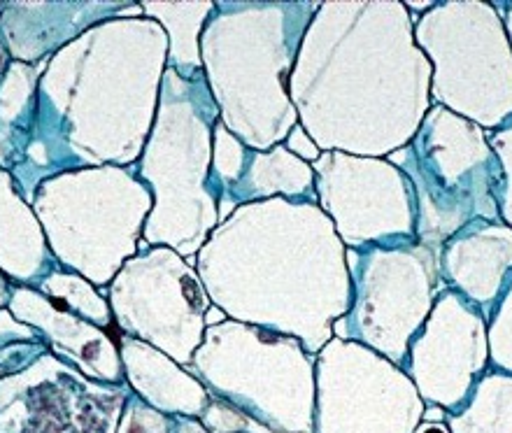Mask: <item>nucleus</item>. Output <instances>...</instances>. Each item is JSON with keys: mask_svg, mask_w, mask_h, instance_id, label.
Listing matches in <instances>:
<instances>
[{"mask_svg": "<svg viewBox=\"0 0 512 433\" xmlns=\"http://www.w3.org/2000/svg\"><path fill=\"white\" fill-rule=\"evenodd\" d=\"M431 75L401 0L319 3L289 96L322 152L384 159L410 143L431 110Z\"/></svg>", "mask_w": 512, "mask_h": 433, "instance_id": "f257e3e1", "label": "nucleus"}, {"mask_svg": "<svg viewBox=\"0 0 512 433\" xmlns=\"http://www.w3.org/2000/svg\"><path fill=\"white\" fill-rule=\"evenodd\" d=\"M345 252L317 203L270 198L240 205L212 231L198 273L231 319L301 340L317 357L350 310Z\"/></svg>", "mask_w": 512, "mask_h": 433, "instance_id": "f03ea898", "label": "nucleus"}, {"mask_svg": "<svg viewBox=\"0 0 512 433\" xmlns=\"http://www.w3.org/2000/svg\"><path fill=\"white\" fill-rule=\"evenodd\" d=\"M319 3H215L203 68L219 122L252 152L280 145L298 124L289 96L301 42Z\"/></svg>", "mask_w": 512, "mask_h": 433, "instance_id": "7ed1b4c3", "label": "nucleus"}, {"mask_svg": "<svg viewBox=\"0 0 512 433\" xmlns=\"http://www.w3.org/2000/svg\"><path fill=\"white\" fill-rule=\"evenodd\" d=\"M187 371L273 433L315 431V357L301 340L226 319L205 329Z\"/></svg>", "mask_w": 512, "mask_h": 433, "instance_id": "20e7f679", "label": "nucleus"}, {"mask_svg": "<svg viewBox=\"0 0 512 433\" xmlns=\"http://www.w3.org/2000/svg\"><path fill=\"white\" fill-rule=\"evenodd\" d=\"M384 159L410 180L415 238L431 250L478 219L501 222V163L482 126L431 105L410 143Z\"/></svg>", "mask_w": 512, "mask_h": 433, "instance_id": "39448f33", "label": "nucleus"}, {"mask_svg": "<svg viewBox=\"0 0 512 433\" xmlns=\"http://www.w3.org/2000/svg\"><path fill=\"white\" fill-rule=\"evenodd\" d=\"M219 108L205 77L182 80L168 70L163 108L152 145L159 208L152 240L166 243L191 259L219 224V184L212 175V131Z\"/></svg>", "mask_w": 512, "mask_h": 433, "instance_id": "423d86ee", "label": "nucleus"}, {"mask_svg": "<svg viewBox=\"0 0 512 433\" xmlns=\"http://www.w3.org/2000/svg\"><path fill=\"white\" fill-rule=\"evenodd\" d=\"M415 42L431 63V101L496 131L512 119V49L487 0H440L415 19Z\"/></svg>", "mask_w": 512, "mask_h": 433, "instance_id": "0eeeda50", "label": "nucleus"}, {"mask_svg": "<svg viewBox=\"0 0 512 433\" xmlns=\"http://www.w3.org/2000/svg\"><path fill=\"white\" fill-rule=\"evenodd\" d=\"M345 259L352 301L347 315L333 322V338L364 345L403 368L412 338L447 289L438 252L408 240L347 250Z\"/></svg>", "mask_w": 512, "mask_h": 433, "instance_id": "6e6552de", "label": "nucleus"}, {"mask_svg": "<svg viewBox=\"0 0 512 433\" xmlns=\"http://www.w3.org/2000/svg\"><path fill=\"white\" fill-rule=\"evenodd\" d=\"M315 431L412 433L426 403L401 366L352 340L331 338L315 357Z\"/></svg>", "mask_w": 512, "mask_h": 433, "instance_id": "1a4fd4ad", "label": "nucleus"}, {"mask_svg": "<svg viewBox=\"0 0 512 433\" xmlns=\"http://www.w3.org/2000/svg\"><path fill=\"white\" fill-rule=\"evenodd\" d=\"M317 205L345 250L415 238V194L401 168L378 156L324 152L312 163Z\"/></svg>", "mask_w": 512, "mask_h": 433, "instance_id": "9d476101", "label": "nucleus"}, {"mask_svg": "<svg viewBox=\"0 0 512 433\" xmlns=\"http://www.w3.org/2000/svg\"><path fill=\"white\" fill-rule=\"evenodd\" d=\"M489 364L487 319L457 291L445 289L412 338L403 371L426 406L454 413Z\"/></svg>", "mask_w": 512, "mask_h": 433, "instance_id": "9b49d317", "label": "nucleus"}, {"mask_svg": "<svg viewBox=\"0 0 512 433\" xmlns=\"http://www.w3.org/2000/svg\"><path fill=\"white\" fill-rule=\"evenodd\" d=\"M438 266L445 287L464 296L489 322L512 280V229L487 219L471 222L440 247Z\"/></svg>", "mask_w": 512, "mask_h": 433, "instance_id": "f8f14e48", "label": "nucleus"}, {"mask_svg": "<svg viewBox=\"0 0 512 433\" xmlns=\"http://www.w3.org/2000/svg\"><path fill=\"white\" fill-rule=\"evenodd\" d=\"M287 198L296 203H315V170L289 152L282 143L252 152L240 182L231 191L219 196V224L231 215L238 205Z\"/></svg>", "mask_w": 512, "mask_h": 433, "instance_id": "ddd939ff", "label": "nucleus"}, {"mask_svg": "<svg viewBox=\"0 0 512 433\" xmlns=\"http://www.w3.org/2000/svg\"><path fill=\"white\" fill-rule=\"evenodd\" d=\"M126 368L131 385L152 403L156 410L168 415L201 417L210 403V392L187 368L152 345L126 340Z\"/></svg>", "mask_w": 512, "mask_h": 433, "instance_id": "4468645a", "label": "nucleus"}, {"mask_svg": "<svg viewBox=\"0 0 512 433\" xmlns=\"http://www.w3.org/2000/svg\"><path fill=\"white\" fill-rule=\"evenodd\" d=\"M445 424L452 433H512V375L480 378Z\"/></svg>", "mask_w": 512, "mask_h": 433, "instance_id": "2eb2a0df", "label": "nucleus"}, {"mask_svg": "<svg viewBox=\"0 0 512 433\" xmlns=\"http://www.w3.org/2000/svg\"><path fill=\"white\" fill-rule=\"evenodd\" d=\"M170 31V70L182 80H196L203 75L201 33L205 31L215 3H147Z\"/></svg>", "mask_w": 512, "mask_h": 433, "instance_id": "dca6fc26", "label": "nucleus"}, {"mask_svg": "<svg viewBox=\"0 0 512 433\" xmlns=\"http://www.w3.org/2000/svg\"><path fill=\"white\" fill-rule=\"evenodd\" d=\"M250 154L252 149L243 140L233 136L222 122L215 124V131H212V175H215L222 194L231 191L240 182Z\"/></svg>", "mask_w": 512, "mask_h": 433, "instance_id": "f3484780", "label": "nucleus"}, {"mask_svg": "<svg viewBox=\"0 0 512 433\" xmlns=\"http://www.w3.org/2000/svg\"><path fill=\"white\" fill-rule=\"evenodd\" d=\"M489 336V359L503 371H512V280L503 291L501 301L496 303L487 322Z\"/></svg>", "mask_w": 512, "mask_h": 433, "instance_id": "a211bd4d", "label": "nucleus"}, {"mask_svg": "<svg viewBox=\"0 0 512 433\" xmlns=\"http://www.w3.org/2000/svg\"><path fill=\"white\" fill-rule=\"evenodd\" d=\"M489 145L501 163V187H499V217L512 229V119L501 129L489 131Z\"/></svg>", "mask_w": 512, "mask_h": 433, "instance_id": "6ab92c4d", "label": "nucleus"}, {"mask_svg": "<svg viewBox=\"0 0 512 433\" xmlns=\"http://www.w3.org/2000/svg\"><path fill=\"white\" fill-rule=\"evenodd\" d=\"M284 147H287L291 154L298 156V159L305 163H315V161H319V156L324 154L301 124H296L294 129L289 131V136L284 138Z\"/></svg>", "mask_w": 512, "mask_h": 433, "instance_id": "aec40b11", "label": "nucleus"}, {"mask_svg": "<svg viewBox=\"0 0 512 433\" xmlns=\"http://www.w3.org/2000/svg\"><path fill=\"white\" fill-rule=\"evenodd\" d=\"M496 10H499L503 24H506V33L510 40V49H512V0H503V3H494Z\"/></svg>", "mask_w": 512, "mask_h": 433, "instance_id": "412c9836", "label": "nucleus"}, {"mask_svg": "<svg viewBox=\"0 0 512 433\" xmlns=\"http://www.w3.org/2000/svg\"><path fill=\"white\" fill-rule=\"evenodd\" d=\"M412 433H452L445 422H419V427Z\"/></svg>", "mask_w": 512, "mask_h": 433, "instance_id": "4be33fe9", "label": "nucleus"}]
</instances>
